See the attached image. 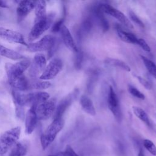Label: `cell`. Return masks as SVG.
Instances as JSON below:
<instances>
[{
  "label": "cell",
  "mask_w": 156,
  "mask_h": 156,
  "mask_svg": "<svg viewBox=\"0 0 156 156\" xmlns=\"http://www.w3.org/2000/svg\"><path fill=\"white\" fill-rule=\"evenodd\" d=\"M27 49L30 52H48V58L51 57L57 48V39L52 35H46L40 40L27 44Z\"/></svg>",
  "instance_id": "obj_1"
},
{
  "label": "cell",
  "mask_w": 156,
  "mask_h": 156,
  "mask_svg": "<svg viewBox=\"0 0 156 156\" xmlns=\"http://www.w3.org/2000/svg\"><path fill=\"white\" fill-rule=\"evenodd\" d=\"M64 120L62 118L53 119L41 134L40 142L42 148L44 150L54 141L57 134L62 130L64 126Z\"/></svg>",
  "instance_id": "obj_2"
},
{
  "label": "cell",
  "mask_w": 156,
  "mask_h": 156,
  "mask_svg": "<svg viewBox=\"0 0 156 156\" xmlns=\"http://www.w3.org/2000/svg\"><path fill=\"white\" fill-rule=\"evenodd\" d=\"M21 134L19 126L11 128L0 135V155H4L10 151L18 142Z\"/></svg>",
  "instance_id": "obj_3"
},
{
  "label": "cell",
  "mask_w": 156,
  "mask_h": 156,
  "mask_svg": "<svg viewBox=\"0 0 156 156\" xmlns=\"http://www.w3.org/2000/svg\"><path fill=\"white\" fill-rule=\"evenodd\" d=\"M54 13H49L45 19L34 22V24L29 33L28 40L32 43L40 38L46 30H48L52 24L54 18Z\"/></svg>",
  "instance_id": "obj_4"
},
{
  "label": "cell",
  "mask_w": 156,
  "mask_h": 156,
  "mask_svg": "<svg viewBox=\"0 0 156 156\" xmlns=\"http://www.w3.org/2000/svg\"><path fill=\"white\" fill-rule=\"evenodd\" d=\"M49 97L50 95L49 93L42 91L28 93H20V99L24 107H37L39 104L48 101L49 99Z\"/></svg>",
  "instance_id": "obj_5"
},
{
  "label": "cell",
  "mask_w": 156,
  "mask_h": 156,
  "mask_svg": "<svg viewBox=\"0 0 156 156\" xmlns=\"http://www.w3.org/2000/svg\"><path fill=\"white\" fill-rule=\"evenodd\" d=\"M31 62L27 58L20 60L15 63H7L5 70L8 79L18 77L24 74V73L29 68Z\"/></svg>",
  "instance_id": "obj_6"
},
{
  "label": "cell",
  "mask_w": 156,
  "mask_h": 156,
  "mask_svg": "<svg viewBox=\"0 0 156 156\" xmlns=\"http://www.w3.org/2000/svg\"><path fill=\"white\" fill-rule=\"evenodd\" d=\"M63 65V62L60 58H54L51 59L38 78L47 81L54 79L62 71Z\"/></svg>",
  "instance_id": "obj_7"
},
{
  "label": "cell",
  "mask_w": 156,
  "mask_h": 156,
  "mask_svg": "<svg viewBox=\"0 0 156 156\" xmlns=\"http://www.w3.org/2000/svg\"><path fill=\"white\" fill-rule=\"evenodd\" d=\"M56 108V99H49L36 107V115L38 121L46 120L53 116Z\"/></svg>",
  "instance_id": "obj_8"
},
{
  "label": "cell",
  "mask_w": 156,
  "mask_h": 156,
  "mask_svg": "<svg viewBox=\"0 0 156 156\" xmlns=\"http://www.w3.org/2000/svg\"><path fill=\"white\" fill-rule=\"evenodd\" d=\"M46 58L43 54H35L29 69V76L32 79H36L41 74L46 66Z\"/></svg>",
  "instance_id": "obj_9"
},
{
  "label": "cell",
  "mask_w": 156,
  "mask_h": 156,
  "mask_svg": "<svg viewBox=\"0 0 156 156\" xmlns=\"http://www.w3.org/2000/svg\"><path fill=\"white\" fill-rule=\"evenodd\" d=\"M99 7L104 13H107L114 17L127 28H133V26L131 24L130 21L126 17V16L124 15V14L122 13L121 11L107 4H100Z\"/></svg>",
  "instance_id": "obj_10"
},
{
  "label": "cell",
  "mask_w": 156,
  "mask_h": 156,
  "mask_svg": "<svg viewBox=\"0 0 156 156\" xmlns=\"http://www.w3.org/2000/svg\"><path fill=\"white\" fill-rule=\"evenodd\" d=\"M0 38L11 43L20 44L25 46H27V43L25 41L23 35L12 29L0 27Z\"/></svg>",
  "instance_id": "obj_11"
},
{
  "label": "cell",
  "mask_w": 156,
  "mask_h": 156,
  "mask_svg": "<svg viewBox=\"0 0 156 156\" xmlns=\"http://www.w3.org/2000/svg\"><path fill=\"white\" fill-rule=\"evenodd\" d=\"M107 102L109 109L110 110L116 120L119 122L121 121L122 119V114L119 107V101L118 96L112 87H110L109 88Z\"/></svg>",
  "instance_id": "obj_12"
},
{
  "label": "cell",
  "mask_w": 156,
  "mask_h": 156,
  "mask_svg": "<svg viewBox=\"0 0 156 156\" xmlns=\"http://www.w3.org/2000/svg\"><path fill=\"white\" fill-rule=\"evenodd\" d=\"M36 1H20L16 8V16L18 23H21L28 14L35 9Z\"/></svg>",
  "instance_id": "obj_13"
},
{
  "label": "cell",
  "mask_w": 156,
  "mask_h": 156,
  "mask_svg": "<svg viewBox=\"0 0 156 156\" xmlns=\"http://www.w3.org/2000/svg\"><path fill=\"white\" fill-rule=\"evenodd\" d=\"M9 85L12 90L23 92L30 90V80L24 74L18 77L8 79Z\"/></svg>",
  "instance_id": "obj_14"
},
{
  "label": "cell",
  "mask_w": 156,
  "mask_h": 156,
  "mask_svg": "<svg viewBox=\"0 0 156 156\" xmlns=\"http://www.w3.org/2000/svg\"><path fill=\"white\" fill-rule=\"evenodd\" d=\"M36 107H30L25 115V130L27 134H31L34 132L38 121L36 115Z\"/></svg>",
  "instance_id": "obj_15"
},
{
  "label": "cell",
  "mask_w": 156,
  "mask_h": 156,
  "mask_svg": "<svg viewBox=\"0 0 156 156\" xmlns=\"http://www.w3.org/2000/svg\"><path fill=\"white\" fill-rule=\"evenodd\" d=\"M75 97V93L69 94L67 96L65 97L56 106L55 112L53 115V118L54 119L62 118V116L68 108V107L71 104L73 99Z\"/></svg>",
  "instance_id": "obj_16"
},
{
  "label": "cell",
  "mask_w": 156,
  "mask_h": 156,
  "mask_svg": "<svg viewBox=\"0 0 156 156\" xmlns=\"http://www.w3.org/2000/svg\"><path fill=\"white\" fill-rule=\"evenodd\" d=\"M60 32L61 34V37L65 45L70 51L74 52H77V48L68 27L64 24H63L60 30Z\"/></svg>",
  "instance_id": "obj_17"
},
{
  "label": "cell",
  "mask_w": 156,
  "mask_h": 156,
  "mask_svg": "<svg viewBox=\"0 0 156 156\" xmlns=\"http://www.w3.org/2000/svg\"><path fill=\"white\" fill-rule=\"evenodd\" d=\"M28 149L29 143L26 141H18L10 149L9 156H25Z\"/></svg>",
  "instance_id": "obj_18"
},
{
  "label": "cell",
  "mask_w": 156,
  "mask_h": 156,
  "mask_svg": "<svg viewBox=\"0 0 156 156\" xmlns=\"http://www.w3.org/2000/svg\"><path fill=\"white\" fill-rule=\"evenodd\" d=\"M0 55L13 60H21L27 58L24 55L21 54L15 50L9 49L0 44Z\"/></svg>",
  "instance_id": "obj_19"
},
{
  "label": "cell",
  "mask_w": 156,
  "mask_h": 156,
  "mask_svg": "<svg viewBox=\"0 0 156 156\" xmlns=\"http://www.w3.org/2000/svg\"><path fill=\"white\" fill-rule=\"evenodd\" d=\"M35 18L34 22H37L47 17L46 13V3L44 1L40 0L36 1L35 7Z\"/></svg>",
  "instance_id": "obj_20"
},
{
  "label": "cell",
  "mask_w": 156,
  "mask_h": 156,
  "mask_svg": "<svg viewBox=\"0 0 156 156\" xmlns=\"http://www.w3.org/2000/svg\"><path fill=\"white\" fill-rule=\"evenodd\" d=\"M80 104L82 110L85 113L91 116H94L96 115V110L94 104L89 97L85 95L82 96L80 99Z\"/></svg>",
  "instance_id": "obj_21"
},
{
  "label": "cell",
  "mask_w": 156,
  "mask_h": 156,
  "mask_svg": "<svg viewBox=\"0 0 156 156\" xmlns=\"http://www.w3.org/2000/svg\"><path fill=\"white\" fill-rule=\"evenodd\" d=\"M93 13L96 15L98 20H99V23L101 25V27L104 30V31H107L109 29V24L107 19L104 16V13L100 9L99 4L98 5L95 6L93 9Z\"/></svg>",
  "instance_id": "obj_22"
},
{
  "label": "cell",
  "mask_w": 156,
  "mask_h": 156,
  "mask_svg": "<svg viewBox=\"0 0 156 156\" xmlns=\"http://www.w3.org/2000/svg\"><path fill=\"white\" fill-rule=\"evenodd\" d=\"M116 31H117V34L118 37L123 41L128 43L137 44L138 38H137L134 34L130 32H127L126 31H124L120 28H118Z\"/></svg>",
  "instance_id": "obj_23"
},
{
  "label": "cell",
  "mask_w": 156,
  "mask_h": 156,
  "mask_svg": "<svg viewBox=\"0 0 156 156\" xmlns=\"http://www.w3.org/2000/svg\"><path fill=\"white\" fill-rule=\"evenodd\" d=\"M51 86V83L49 81L37 79H32L30 80V89L35 90H44L49 88Z\"/></svg>",
  "instance_id": "obj_24"
},
{
  "label": "cell",
  "mask_w": 156,
  "mask_h": 156,
  "mask_svg": "<svg viewBox=\"0 0 156 156\" xmlns=\"http://www.w3.org/2000/svg\"><path fill=\"white\" fill-rule=\"evenodd\" d=\"M105 63L109 66H111L113 67H117L127 72L130 71V66L122 60L116 59V58H108L105 60Z\"/></svg>",
  "instance_id": "obj_25"
},
{
  "label": "cell",
  "mask_w": 156,
  "mask_h": 156,
  "mask_svg": "<svg viewBox=\"0 0 156 156\" xmlns=\"http://www.w3.org/2000/svg\"><path fill=\"white\" fill-rule=\"evenodd\" d=\"M132 110L135 115L140 119L141 121H143L144 123H145L147 126H151V122L149 118V116L146 113V112L142 109L141 108L139 107H132Z\"/></svg>",
  "instance_id": "obj_26"
},
{
  "label": "cell",
  "mask_w": 156,
  "mask_h": 156,
  "mask_svg": "<svg viewBox=\"0 0 156 156\" xmlns=\"http://www.w3.org/2000/svg\"><path fill=\"white\" fill-rule=\"evenodd\" d=\"M141 58L148 72L156 80V64L144 56H141Z\"/></svg>",
  "instance_id": "obj_27"
},
{
  "label": "cell",
  "mask_w": 156,
  "mask_h": 156,
  "mask_svg": "<svg viewBox=\"0 0 156 156\" xmlns=\"http://www.w3.org/2000/svg\"><path fill=\"white\" fill-rule=\"evenodd\" d=\"M49 156H79V155L74 151L71 146L67 145L64 151L58 152L54 154L49 155Z\"/></svg>",
  "instance_id": "obj_28"
},
{
  "label": "cell",
  "mask_w": 156,
  "mask_h": 156,
  "mask_svg": "<svg viewBox=\"0 0 156 156\" xmlns=\"http://www.w3.org/2000/svg\"><path fill=\"white\" fill-rule=\"evenodd\" d=\"M143 143L144 148L149 152H150L152 155H156V146L151 140L145 139L143 140Z\"/></svg>",
  "instance_id": "obj_29"
},
{
  "label": "cell",
  "mask_w": 156,
  "mask_h": 156,
  "mask_svg": "<svg viewBox=\"0 0 156 156\" xmlns=\"http://www.w3.org/2000/svg\"><path fill=\"white\" fill-rule=\"evenodd\" d=\"M128 90H129V92L133 96H134L138 99H142V100L144 99L145 96L135 87H134L132 85H129L128 87Z\"/></svg>",
  "instance_id": "obj_30"
},
{
  "label": "cell",
  "mask_w": 156,
  "mask_h": 156,
  "mask_svg": "<svg viewBox=\"0 0 156 156\" xmlns=\"http://www.w3.org/2000/svg\"><path fill=\"white\" fill-rule=\"evenodd\" d=\"M129 15H130V19L138 26H139L141 27H144V24L141 21V20L135 15V13H134L132 12H129Z\"/></svg>",
  "instance_id": "obj_31"
},
{
  "label": "cell",
  "mask_w": 156,
  "mask_h": 156,
  "mask_svg": "<svg viewBox=\"0 0 156 156\" xmlns=\"http://www.w3.org/2000/svg\"><path fill=\"white\" fill-rule=\"evenodd\" d=\"M137 44L139 45L146 52H149L151 51L150 46L147 44V43H146V41L144 39H143V38H138Z\"/></svg>",
  "instance_id": "obj_32"
},
{
  "label": "cell",
  "mask_w": 156,
  "mask_h": 156,
  "mask_svg": "<svg viewBox=\"0 0 156 156\" xmlns=\"http://www.w3.org/2000/svg\"><path fill=\"white\" fill-rule=\"evenodd\" d=\"M63 21L64 20L63 18L60 19L59 20H58L57 22H55L52 27V32H60V30L62 26V25L63 24Z\"/></svg>",
  "instance_id": "obj_33"
},
{
  "label": "cell",
  "mask_w": 156,
  "mask_h": 156,
  "mask_svg": "<svg viewBox=\"0 0 156 156\" xmlns=\"http://www.w3.org/2000/svg\"><path fill=\"white\" fill-rule=\"evenodd\" d=\"M138 80L140 81V82L141 83V84L142 85H143L146 89L147 90H150L152 88V84L146 79L141 77V76H136Z\"/></svg>",
  "instance_id": "obj_34"
},
{
  "label": "cell",
  "mask_w": 156,
  "mask_h": 156,
  "mask_svg": "<svg viewBox=\"0 0 156 156\" xmlns=\"http://www.w3.org/2000/svg\"><path fill=\"white\" fill-rule=\"evenodd\" d=\"M0 7L6 9V8H8V7H9V5H8V4H7V2H6L5 1H1V0H0Z\"/></svg>",
  "instance_id": "obj_35"
},
{
  "label": "cell",
  "mask_w": 156,
  "mask_h": 156,
  "mask_svg": "<svg viewBox=\"0 0 156 156\" xmlns=\"http://www.w3.org/2000/svg\"><path fill=\"white\" fill-rule=\"evenodd\" d=\"M137 156H145V155H144V151H143V149L141 147H140V148Z\"/></svg>",
  "instance_id": "obj_36"
}]
</instances>
